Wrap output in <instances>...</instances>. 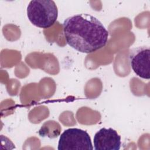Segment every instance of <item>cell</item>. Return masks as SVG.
I'll return each instance as SVG.
<instances>
[{"mask_svg": "<svg viewBox=\"0 0 150 150\" xmlns=\"http://www.w3.org/2000/svg\"><path fill=\"white\" fill-rule=\"evenodd\" d=\"M67 43L75 50L91 53L104 47L108 32L96 17L87 13L77 14L66 19L63 25Z\"/></svg>", "mask_w": 150, "mask_h": 150, "instance_id": "cell-1", "label": "cell"}, {"mask_svg": "<svg viewBox=\"0 0 150 150\" xmlns=\"http://www.w3.org/2000/svg\"><path fill=\"white\" fill-rule=\"evenodd\" d=\"M27 16L35 26L43 29L49 28L57 21V5L52 0H32L27 6Z\"/></svg>", "mask_w": 150, "mask_h": 150, "instance_id": "cell-2", "label": "cell"}, {"mask_svg": "<svg viewBox=\"0 0 150 150\" xmlns=\"http://www.w3.org/2000/svg\"><path fill=\"white\" fill-rule=\"evenodd\" d=\"M91 138L84 130L71 128L60 135L57 149L59 150L93 149Z\"/></svg>", "mask_w": 150, "mask_h": 150, "instance_id": "cell-3", "label": "cell"}, {"mask_svg": "<svg viewBox=\"0 0 150 150\" xmlns=\"http://www.w3.org/2000/svg\"><path fill=\"white\" fill-rule=\"evenodd\" d=\"M129 61L134 72L141 79L150 78V49L148 46H139L131 50Z\"/></svg>", "mask_w": 150, "mask_h": 150, "instance_id": "cell-4", "label": "cell"}, {"mask_svg": "<svg viewBox=\"0 0 150 150\" xmlns=\"http://www.w3.org/2000/svg\"><path fill=\"white\" fill-rule=\"evenodd\" d=\"M121 145V136L111 128H102L94 136L95 150H119Z\"/></svg>", "mask_w": 150, "mask_h": 150, "instance_id": "cell-5", "label": "cell"}]
</instances>
